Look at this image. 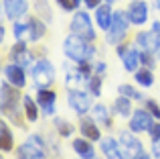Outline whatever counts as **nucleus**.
I'll list each match as a JSON object with an SVG mask.
<instances>
[{
    "instance_id": "obj_1",
    "label": "nucleus",
    "mask_w": 160,
    "mask_h": 159,
    "mask_svg": "<svg viewBox=\"0 0 160 159\" xmlns=\"http://www.w3.org/2000/svg\"><path fill=\"white\" fill-rule=\"evenodd\" d=\"M65 53H67V57H71L73 61L83 63V61H87L93 55V49L87 47V45L83 43V39H79V37L75 35V37H69V39L65 41Z\"/></svg>"
},
{
    "instance_id": "obj_2",
    "label": "nucleus",
    "mask_w": 160,
    "mask_h": 159,
    "mask_svg": "<svg viewBox=\"0 0 160 159\" xmlns=\"http://www.w3.org/2000/svg\"><path fill=\"white\" fill-rule=\"evenodd\" d=\"M71 31H73V35H77L79 39H83V41H93L95 39V33H93V29H91L87 12H75L73 23H71Z\"/></svg>"
},
{
    "instance_id": "obj_3",
    "label": "nucleus",
    "mask_w": 160,
    "mask_h": 159,
    "mask_svg": "<svg viewBox=\"0 0 160 159\" xmlns=\"http://www.w3.org/2000/svg\"><path fill=\"white\" fill-rule=\"evenodd\" d=\"M126 29H128V20H126L124 12H113V19H112V27L108 31V43H118L122 37L126 35Z\"/></svg>"
},
{
    "instance_id": "obj_4",
    "label": "nucleus",
    "mask_w": 160,
    "mask_h": 159,
    "mask_svg": "<svg viewBox=\"0 0 160 159\" xmlns=\"http://www.w3.org/2000/svg\"><path fill=\"white\" fill-rule=\"evenodd\" d=\"M32 78H35V82L39 84V86H51L53 80H55V69L53 65L49 63V61H39V63L35 65V69H32Z\"/></svg>"
},
{
    "instance_id": "obj_5",
    "label": "nucleus",
    "mask_w": 160,
    "mask_h": 159,
    "mask_svg": "<svg viewBox=\"0 0 160 159\" xmlns=\"http://www.w3.org/2000/svg\"><path fill=\"white\" fill-rule=\"evenodd\" d=\"M43 157L45 153L43 147H41V141H37V137L28 139V143H24L18 153V159H43Z\"/></svg>"
},
{
    "instance_id": "obj_6",
    "label": "nucleus",
    "mask_w": 160,
    "mask_h": 159,
    "mask_svg": "<svg viewBox=\"0 0 160 159\" xmlns=\"http://www.w3.org/2000/svg\"><path fill=\"white\" fill-rule=\"evenodd\" d=\"M120 141H122V145H124V149H122V151H124V157L132 159V157H136V155H140V153H142V145L138 143L130 133H122Z\"/></svg>"
},
{
    "instance_id": "obj_7",
    "label": "nucleus",
    "mask_w": 160,
    "mask_h": 159,
    "mask_svg": "<svg viewBox=\"0 0 160 159\" xmlns=\"http://www.w3.org/2000/svg\"><path fill=\"white\" fill-rule=\"evenodd\" d=\"M130 129L136 131V133L150 131V129H152V116H150L148 112H144V110H136V114H134L132 120H130Z\"/></svg>"
},
{
    "instance_id": "obj_8",
    "label": "nucleus",
    "mask_w": 160,
    "mask_h": 159,
    "mask_svg": "<svg viewBox=\"0 0 160 159\" xmlns=\"http://www.w3.org/2000/svg\"><path fill=\"white\" fill-rule=\"evenodd\" d=\"M16 102H18V92L12 90L6 84H2V110L6 112V114H14Z\"/></svg>"
},
{
    "instance_id": "obj_9",
    "label": "nucleus",
    "mask_w": 160,
    "mask_h": 159,
    "mask_svg": "<svg viewBox=\"0 0 160 159\" xmlns=\"http://www.w3.org/2000/svg\"><path fill=\"white\" fill-rule=\"evenodd\" d=\"M2 6L8 19H18L27 12V2L24 0H2Z\"/></svg>"
},
{
    "instance_id": "obj_10",
    "label": "nucleus",
    "mask_w": 160,
    "mask_h": 159,
    "mask_svg": "<svg viewBox=\"0 0 160 159\" xmlns=\"http://www.w3.org/2000/svg\"><path fill=\"white\" fill-rule=\"evenodd\" d=\"M69 104L75 108V112L83 114V112L89 110L91 100H89V96L83 94V92H71V94H69Z\"/></svg>"
},
{
    "instance_id": "obj_11",
    "label": "nucleus",
    "mask_w": 160,
    "mask_h": 159,
    "mask_svg": "<svg viewBox=\"0 0 160 159\" xmlns=\"http://www.w3.org/2000/svg\"><path fill=\"white\" fill-rule=\"evenodd\" d=\"M128 14H130V23L142 25V23H146V19H148V8H146L144 2H134L132 6H130Z\"/></svg>"
},
{
    "instance_id": "obj_12",
    "label": "nucleus",
    "mask_w": 160,
    "mask_h": 159,
    "mask_svg": "<svg viewBox=\"0 0 160 159\" xmlns=\"http://www.w3.org/2000/svg\"><path fill=\"white\" fill-rule=\"evenodd\" d=\"M4 74H6L8 82H10L12 86H16V88L24 86V72H22L20 65H6V68H4Z\"/></svg>"
},
{
    "instance_id": "obj_13",
    "label": "nucleus",
    "mask_w": 160,
    "mask_h": 159,
    "mask_svg": "<svg viewBox=\"0 0 160 159\" xmlns=\"http://www.w3.org/2000/svg\"><path fill=\"white\" fill-rule=\"evenodd\" d=\"M136 41H138V45H142V47L146 49V51H156L160 47V37L152 35V31L150 33H140Z\"/></svg>"
},
{
    "instance_id": "obj_14",
    "label": "nucleus",
    "mask_w": 160,
    "mask_h": 159,
    "mask_svg": "<svg viewBox=\"0 0 160 159\" xmlns=\"http://www.w3.org/2000/svg\"><path fill=\"white\" fill-rule=\"evenodd\" d=\"M55 92L47 90V88H41L39 90V104L43 106V110L47 112V114H53V104H55Z\"/></svg>"
},
{
    "instance_id": "obj_15",
    "label": "nucleus",
    "mask_w": 160,
    "mask_h": 159,
    "mask_svg": "<svg viewBox=\"0 0 160 159\" xmlns=\"http://www.w3.org/2000/svg\"><path fill=\"white\" fill-rule=\"evenodd\" d=\"M112 19H113V14H112V10H109L108 4H103V6L98 8V25L103 29V31H109V27H112Z\"/></svg>"
},
{
    "instance_id": "obj_16",
    "label": "nucleus",
    "mask_w": 160,
    "mask_h": 159,
    "mask_svg": "<svg viewBox=\"0 0 160 159\" xmlns=\"http://www.w3.org/2000/svg\"><path fill=\"white\" fill-rule=\"evenodd\" d=\"M73 149H75V151H77L83 159H93V157H95L93 147H91L87 141H83V139H75V141H73Z\"/></svg>"
},
{
    "instance_id": "obj_17",
    "label": "nucleus",
    "mask_w": 160,
    "mask_h": 159,
    "mask_svg": "<svg viewBox=\"0 0 160 159\" xmlns=\"http://www.w3.org/2000/svg\"><path fill=\"white\" fill-rule=\"evenodd\" d=\"M10 57L16 61V63L20 65V68H24V65L28 63V59H31V55H28V51H27V47L24 45H16V47H12V53H10Z\"/></svg>"
},
{
    "instance_id": "obj_18",
    "label": "nucleus",
    "mask_w": 160,
    "mask_h": 159,
    "mask_svg": "<svg viewBox=\"0 0 160 159\" xmlns=\"http://www.w3.org/2000/svg\"><path fill=\"white\" fill-rule=\"evenodd\" d=\"M122 59H124V65L128 72H134L138 65V61H140V55H138L136 51H132V49H126L124 53H122Z\"/></svg>"
},
{
    "instance_id": "obj_19",
    "label": "nucleus",
    "mask_w": 160,
    "mask_h": 159,
    "mask_svg": "<svg viewBox=\"0 0 160 159\" xmlns=\"http://www.w3.org/2000/svg\"><path fill=\"white\" fill-rule=\"evenodd\" d=\"M81 131H83V135L89 137L91 141H98V139H99V131H98V127H95V124L91 123L89 118H83V120H81Z\"/></svg>"
},
{
    "instance_id": "obj_20",
    "label": "nucleus",
    "mask_w": 160,
    "mask_h": 159,
    "mask_svg": "<svg viewBox=\"0 0 160 159\" xmlns=\"http://www.w3.org/2000/svg\"><path fill=\"white\" fill-rule=\"evenodd\" d=\"M0 149L2 151H10L12 149V135L10 131L6 129V124H0Z\"/></svg>"
},
{
    "instance_id": "obj_21",
    "label": "nucleus",
    "mask_w": 160,
    "mask_h": 159,
    "mask_svg": "<svg viewBox=\"0 0 160 159\" xmlns=\"http://www.w3.org/2000/svg\"><path fill=\"white\" fill-rule=\"evenodd\" d=\"M102 149L106 151V155L109 159H122V153L118 151V147H116V141L113 139H103V143H102Z\"/></svg>"
},
{
    "instance_id": "obj_22",
    "label": "nucleus",
    "mask_w": 160,
    "mask_h": 159,
    "mask_svg": "<svg viewBox=\"0 0 160 159\" xmlns=\"http://www.w3.org/2000/svg\"><path fill=\"white\" fill-rule=\"evenodd\" d=\"M93 116L98 118V123L103 124V127H109V124H112L109 114H108V110H106V106H103V104H98V106L93 108Z\"/></svg>"
},
{
    "instance_id": "obj_23",
    "label": "nucleus",
    "mask_w": 160,
    "mask_h": 159,
    "mask_svg": "<svg viewBox=\"0 0 160 159\" xmlns=\"http://www.w3.org/2000/svg\"><path fill=\"white\" fill-rule=\"evenodd\" d=\"M14 35L18 37V39H27V37H32L31 23H27V25H20V23H16V25H14Z\"/></svg>"
},
{
    "instance_id": "obj_24",
    "label": "nucleus",
    "mask_w": 160,
    "mask_h": 159,
    "mask_svg": "<svg viewBox=\"0 0 160 159\" xmlns=\"http://www.w3.org/2000/svg\"><path fill=\"white\" fill-rule=\"evenodd\" d=\"M116 108H118V112H120L122 116H128L130 112H132V104H130V100H128V98H118Z\"/></svg>"
},
{
    "instance_id": "obj_25",
    "label": "nucleus",
    "mask_w": 160,
    "mask_h": 159,
    "mask_svg": "<svg viewBox=\"0 0 160 159\" xmlns=\"http://www.w3.org/2000/svg\"><path fill=\"white\" fill-rule=\"evenodd\" d=\"M136 80L142 86H152V72L150 69H140V72H136Z\"/></svg>"
},
{
    "instance_id": "obj_26",
    "label": "nucleus",
    "mask_w": 160,
    "mask_h": 159,
    "mask_svg": "<svg viewBox=\"0 0 160 159\" xmlns=\"http://www.w3.org/2000/svg\"><path fill=\"white\" fill-rule=\"evenodd\" d=\"M24 108H27V116H28V120H37V106H35V102H32V98H28V96H24Z\"/></svg>"
},
{
    "instance_id": "obj_27",
    "label": "nucleus",
    "mask_w": 160,
    "mask_h": 159,
    "mask_svg": "<svg viewBox=\"0 0 160 159\" xmlns=\"http://www.w3.org/2000/svg\"><path fill=\"white\" fill-rule=\"evenodd\" d=\"M28 23H31V29H32V37H31V39H39V37L45 35V27L37 19H31Z\"/></svg>"
},
{
    "instance_id": "obj_28",
    "label": "nucleus",
    "mask_w": 160,
    "mask_h": 159,
    "mask_svg": "<svg viewBox=\"0 0 160 159\" xmlns=\"http://www.w3.org/2000/svg\"><path fill=\"white\" fill-rule=\"evenodd\" d=\"M55 124H57L59 133H61L63 137H69L71 133H73V127H71V124H67L65 120H61V118H55Z\"/></svg>"
},
{
    "instance_id": "obj_29",
    "label": "nucleus",
    "mask_w": 160,
    "mask_h": 159,
    "mask_svg": "<svg viewBox=\"0 0 160 159\" xmlns=\"http://www.w3.org/2000/svg\"><path fill=\"white\" fill-rule=\"evenodd\" d=\"M120 94H126V96H132V98H142L140 94H138L136 90H132L130 86H126V84H122L120 86Z\"/></svg>"
},
{
    "instance_id": "obj_30",
    "label": "nucleus",
    "mask_w": 160,
    "mask_h": 159,
    "mask_svg": "<svg viewBox=\"0 0 160 159\" xmlns=\"http://www.w3.org/2000/svg\"><path fill=\"white\" fill-rule=\"evenodd\" d=\"M59 4H61L65 10H73V8L79 6V0H57Z\"/></svg>"
},
{
    "instance_id": "obj_31",
    "label": "nucleus",
    "mask_w": 160,
    "mask_h": 159,
    "mask_svg": "<svg viewBox=\"0 0 160 159\" xmlns=\"http://www.w3.org/2000/svg\"><path fill=\"white\" fill-rule=\"evenodd\" d=\"M89 88H91V94L99 96V92H102V88H99V78H91L89 80Z\"/></svg>"
},
{
    "instance_id": "obj_32",
    "label": "nucleus",
    "mask_w": 160,
    "mask_h": 159,
    "mask_svg": "<svg viewBox=\"0 0 160 159\" xmlns=\"http://www.w3.org/2000/svg\"><path fill=\"white\" fill-rule=\"evenodd\" d=\"M148 110L152 112V114L156 116V118H160V108H158V104L154 102V100H148Z\"/></svg>"
},
{
    "instance_id": "obj_33",
    "label": "nucleus",
    "mask_w": 160,
    "mask_h": 159,
    "mask_svg": "<svg viewBox=\"0 0 160 159\" xmlns=\"http://www.w3.org/2000/svg\"><path fill=\"white\" fill-rule=\"evenodd\" d=\"M150 137H152L154 143L160 141V124H152V129H150Z\"/></svg>"
},
{
    "instance_id": "obj_34",
    "label": "nucleus",
    "mask_w": 160,
    "mask_h": 159,
    "mask_svg": "<svg viewBox=\"0 0 160 159\" xmlns=\"http://www.w3.org/2000/svg\"><path fill=\"white\" fill-rule=\"evenodd\" d=\"M39 8L43 10V16H45V19H49V8L45 6V0H37V10H39Z\"/></svg>"
},
{
    "instance_id": "obj_35",
    "label": "nucleus",
    "mask_w": 160,
    "mask_h": 159,
    "mask_svg": "<svg viewBox=\"0 0 160 159\" xmlns=\"http://www.w3.org/2000/svg\"><path fill=\"white\" fill-rule=\"evenodd\" d=\"M140 59L144 61V63L148 65V68H152V65H154V59H152V57L148 55V53H142V55H140Z\"/></svg>"
},
{
    "instance_id": "obj_36",
    "label": "nucleus",
    "mask_w": 160,
    "mask_h": 159,
    "mask_svg": "<svg viewBox=\"0 0 160 159\" xmlns=\"http://www.w3.org/2000/svg\"><path fill=\"white\" fill-rule=\"evenodd\" d=\"M85 4H87V8H93L99 4V0H85Z\"/></svg>"
},
{
    "instance_id": "obj_37",
    "label": "nucleus",
    "mask_w": 160,
    "mask_h": 159,
    "mask_svg": "<svg viewBox=\"0 0 160 159\" xmlns=\"http://www.w3.org/2000/svg\"><path fill=\"white\" fill-rule=\"evenodd\" d=\"M95 72H98V74H103V72H106V63H98V65H95Z\"/></svg>"
},
{
    "instance_id": "obj_38",
    "label": "nucleus",
    "mask_w": 160,
    "mask_h": 159,
    "mask_svg": "<svg viewBox=\"0 0 160 159\" xmlns=\"http://www.w3.org/2000/svg\"><path fill=\"white\" fill-rule=\"evenodd\" d=\"M152 31H154V35L160 37V23H154V25H152Z\"/></svg>"
},
{
    "instance_id": "obj_39",
    "label": "nucleus",
    "mask_w": 160,
    "mask_h": 159,
    "mask_svg": "<svg viewBox=\"0 0 160 159\" xmlns=\"http://www.w3.org/2000/svg\"><path fill=\"white\" fill-rule=\"evenodd\" d=\"M138 159H148V155H144V153H140V155H138Z\"/></svg>"
},
{
    "instance_id": "obj_40",
    "label": "nucleus",
    "mask_w": 160,
    "mask_h": 159,
    "mask_svg": "<svg viewBox=\"0 0 160 159\" xmlns=\"http://www.w3.org/2000/svg\"><path fill=\"white\" fill-rule=\"evenodd\" d=\"M156 2H158V6H160V0H156Z\"/></svg>"
},
{
    "instance_id": "obj_41",
    "label": "nucleus",
    "mask_w": 160,
    "mask_h": 159,
    "mask_svg": "<svg viewBox=\"0 0 160 159\" xmlns=\"http://www.w3.org/2000/svg\"><path fill=\"white\" fill-rule=\"evenodd\" d=\"M108 2H113V0H108Z\"/></svg>"
}]
</instances>
